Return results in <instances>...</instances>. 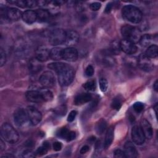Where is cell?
<instances>
[{"instance_id": "cell-1", "label": "cell", "mask_w": 158, "mask_h": 158, "mask_svg": "<svg viewBox=\"0 0 158 158\" xmlns=\"http://www.w3.org/2000/svg\"><path fill=\"white\" fill-rule=\"evenodd\" d=\"M122 14L125 19L133 23H139L143 18L141 11L133 5L125 6L122 8Z\"/></svg>"}, {"instance_id": "cell-2", "label": "cell", "mask_w": 158, "mask_h": 158, "mask_svg": "<svg viewBox=\"0 0 158 158\" xmlns=\"http://www.w3.org/2000/svg\"><path fill=\"white\" fill-rule=\"evenodd\" d=\"M57 73L58 75L59 84L63 86H66L71 84L75 76L73 68L67 64H65L64 66Z\"/></svg>"}, {"instance_id": "cell-3", "label": "cell", "mask_w": 158, "mask_h": 158, "mask_svg": "<svg viewBox=\"0 0 158 158\" xmlns=\"http://www.w3.org/2000/svg\"><path fill=\"white\" fill-rule=\"evenodd\" d=\"M1 135L5 141L10 144L15 143L19 138L17 131L8 123H4L1 125Z\"/></svg>"}, {"instance_id": "cell-4", "label": "cell", "mask_w": 158, "mask_h": 158, "mask_svg": "<svg viewBox=\"0 0 158 158\" xmlns=\"http://www.w3.org/2000/svg\"><path fill=\"white\" fill-rule=\"evenodd\" d=\"M121 33L124 39L130 40L134 43L138 42L141 36V32L138 28L128 25L122 27Z\"/></svg>"}, {"instance_id": "cell-5", "label": "cell", "mask_w": 158, "mask_h": 158, "mask_svg": "<svg viewBox=\"0 0 158 158\" xmlns=\"http://www.w3.org/2000/svg\"><path fill=\"white\" fill-rule=\"evenodd\" d=\"M66 31L61 28H56L49 34V43L52 46H57L65 43Z\"/></svg>"}, {"instance_id": "cell-6", "label": "cell", "mask_w": 158, "mask_h": 158, "mask_svg": "<svg viewBox=\"0 0 158 158\" xmlns=\"http://www.w3.org/2000/svg\"><path fill=\"white\" fill-rule=\"evenodd\" d=\"M28 120L27 111L22 108L17 109L14 113V121L17 126L23 127Z\"/></svg>"}, {"instance_id": "cell-7", "label": "cell", "mask_w": 158, "mask_h": 158, "mask_svg": "<svg viewBox=\"0 0 158 158\" xmlns=\"http://www.w3.org/2000/svg\"><path fill=\"white\" fill-rule=\"evenodd\" d=\"M28 121L33 125L39 123L42 119V115L40 110L33 106H28L26 109Z\"/></svg>"}, {"instance_id": "cell-8", "label": "cell", "mask_w": 158, "mask_h": 158, "mask_svg": "<svg viewBox=\"0 0 158 158\" xmlns=\"http://www.w3.org/2000/svg\"><path fill=\"white\" fill-rule=\"evenodd\" d=\"M39 81L41 85L46 88L52 87L56 83L55 77L53 73L51 71H46L43 72L41 75Z\"/></svg>"}, {"instance_id": "cell-9", "label": "cell", "mask_w": 158, "mask_h": 158, "mask_svg": "<svg viewBox=\"0 0 158 158\" xmlns=\"http://www.w3.org/2000/svg\"><path fill=\"white\" fill-rule=\"evenodd\" d=\"M131 138L134 143L137 145H141L145 141V136L140 126H134L131 131Z\"/></svg>"}, {"instance_id": "cell-10", "label": "cell", "mask_w": 158, "mask_h": 158, "mask_svg": "<svg viewBox=\"0 0 158 158\" xmlns=\"http://www.w3.org/2000/svg\"><path fill=\"white\" fill-rule=\"evenodd\" d=\"M139 67L146 72H150L153 69L154 65L150 58L148 57L145 54H141L137 60Z\"/></svg>"}, {"instance_id": "cell-11", "label": "cell", "mask_w": 158, "mask_h": 158, "mask_svg": "<svg viewBox=\"0 0 158 158\" xmlns=\"http://www.w3.org/2000/svg\"><path fill=\"white\" fill-rule=\"evenodd\" d=\"M121 50L127 54H133L137 51V47L135 44L128 40L123 39L120 42Z\"/></svg>"}, {"instance_id": "cell-12", "label": "cell", "mask_w": 158, "mask_h": 158, "mask_svg": "<svg viewBox=\"0 0 158 158\" xmlns=\"http://www.w3.org/2000/svg\"><path fill=\"white\" fill-rule=\"evenodd\" d=\"M78 57V51L73 47H69L63 49L62 59L69 62L75 61Z\"/></svg>"}, {"instance_id": "cell-13", "label": "cell", "mask_w": 158, "mask_h": 158, "mask_svg": "<svg viewBox=\"0 0 158 158\" xmlns=\"http://www.w3.org/2000/svg\"><path fill=\"white\" fill-rule=\"evenodd\" d=\"M79 40V35L78 33L74 30H67L66 31V35H65V45L72 47V46L75 45Z\"/></svg>"}, {"instance_id": "cell-14", "label": "cell", "mask_w": 158, "mask_h": 158, "mask_svg": "<svg viewBox=\"0 0 158 158\" xmlns=\"http://www.w3.org/2000/svg\"><path fill=\"white\" fill-rule=\"evenodd\" d=\"M35 57L41 62L46 61L50 57V51L44 46H40L35 50Z\"/></svg>"}, {"instance_id": "cell-15", "label": "cell", "mask_w": 158, "mask_h": 158, "mask_svg": "<svg viewBox=\"0 0 158 158\" xmlns=\"http://www.w3.org/2000/svg\"><path fill=\"white\" fill-rule=\"evenodd\" d=\"M26 98L28 101L31 102L41 103L44 101L42 93L40 91H28L26 93Z\"/></svg>"}, {"instance_id": "cell-16", "label": "cell", "mask_w": 158, "mask_h": 158, "mask_svg": "<svg viewBox=\"0 0 158 158\" xmlns=\"http://www.w3.org/2000/svg\"><path fill=\"white\" fill-rule=\"evenodd\" d=\"M123 151L126 157L135 158L138 156V151L134 144L130 141H127L125 144Z\"/></svg>"}, {"instance_id": "cell-17", "label": "cell", "mask_w": 158, "mask_h": 158, "mask_svg": "<svg viewBox=\"0 0 158 158\" xmlns=\"http://www.w3.org/2000/svg\"><path fill=\"white\" fill-rule=\"evenodd\" d=\"M6 19L11 20H18L22 17V14L20 10L15 7L7 8L6 9Z\"/></svg>"}, {"instance_id": "cell-18", "label": "cell", "mask_w": 158, "mask_h": 158, "mask_svg": "<svg viewBox=\"0 0 158 158\" xmlns=\"http://www.w3.org/2000/svg\"><path fill=\"white\" fill-rule=\"evenodd\" d=\"M140 127L143 131L145 138L147 139H151L153 135V131L149 122L146 119H143L141 122Z\"/></svg>"}, {"instance_id": "cell-19", "label": "cell", "mask_w": 158, "mask_h": 158, "mask_svg": "<svg viewBox=\"0 0 158 158\" xmlns=\"http://www.w3.org/2000/svg\"><path fill=\"white\" fill-rule=\"evenodd\" d=\"M41 62L36 57L31 58L28 62V69L31 73H36L42 69Z\"/></svg>"}, {"instance_id": "cell-20", "label": "cell", "mask_w": 158, "mask_h": 158, "mask_svg": "<svg viewBox=\"0 0 158 158\" xmlns=\"http://www.w3.org/2000/svg\"><path fill=\"white\" fill-rule=\"evenodd\" d=\"M92 99L91 94L88 93H82L77 94L74 99V103L77 106L82 105L89 101Z\"/></svg>"}, {"instance_id": "cell-21", "label": "cell", "mask_w": 158, "mask_h": 158, "mask_svg": "<svg viewBox=\"0 0 158 158\" xmlns=\"http://www.w3.org/2000/svg\"><path fill=\"white\" fill-rule=\"evenodd\" d=\"M22 18L25 22L28 24L33 23L37 20L36 11H33L32 10H27L22 13Z\"/></svg>"}, {"instance_id": "cell-22", "label": "cell", "mask_w": 158, "mask_h": 158, "mask_svg": "<svg viewBox=\"0 0 158 158\" xmlns=\"http://www.w3.org/2000/svg\"><path fill=\"white\" fill-rule=\"evenodd\" d=\"M37 20L40 22H46L49 20L51 14L50 12L44 9H39L36 11Z\"/></svg>"}, {"instance_id": "cell-23", "label": "cell", "mask_w": 158, "mask_h": 158, "mask_svg": "<svg viewBox=\"0 0 158 158\" xmlns=\"http://www.w3.org/2000/svg\"><path fill=\"white\" fill-rule=\"evenodd\" d=\"M114 129L113 127H110L106 134L105 136V140H104V146L105 149H107L112 144L113 139H114Z\"/></svg>"}, {"instance_id": "cell-24", "label": "cell", "mask_w": 158, "mask_h": 158, "mask_svg": "<svg viewBox=\"0 0 158 158\" xmlns=\"http://www.w3.org/2000/svg\"><path fill=\"white\" fill-rule=\"evenodd\" d=\"M63 49L60 48L56 47L50 51V58L52 60H57L62 59Z\"/></svg>"}, {"instance_id": "cell-25", "label": "cell", "mask_w": 158, "mask_h": 158, "mask_svg": "<svg viewBox=\"0 0 158 158\" xmlns=\"http://www.w3.org/2000/svg\"><path fill=\"white\" fill-rule=\"evenodd\" d=\"M139 43L143 47H147L152 45L153 42V36L149 34H145L141 36Z\"/></svg>"}, {"instance_id": "cell-26", "label": "cell", "mask_w": 158, "mask_h": 158, "mask_svg": "<svg viewBox=\"0 0 158 158\" xmlns=\"http://www.w3.org/2000/svg\"><path fill=\"white\" fill-rule=\"evenodd\" d=\"M109 51L111 54H114V55L119 54L121 51L120 42H118L117 40L112 41L110 44Z\"/></svg>"}, {"instance_id": "cell-27", "label": "cell", "mask_w": 158, "mask_h": 158, "mask_svg": "<svg viewBox=\"0 0 158 158\" xmlns=\"http://www.w3.org/2000/svg\"><path fill=\"white\" fill-rule=\"evenodd\" d=\"M158 47L156 44H152L148 46L146 51L145 55L149 58H155L157 56Z\"/></svg>"}, {"instance_id": "cell-28", "label": "cell", "mask_w": 158, "mask_h": 158, "mask_svg": "<svg viewBox=\"0 0 158 158\" xmlns=\"http://www.w3.org/2000/svg\"><path fill=\"white\" fill-rule=\"evenodd\" d=\"M49 149H50V144L48 142L45 141L43 143V144L41 146L39 147L36 149V152H35V155L38 156H43L48 152V151Z\"/></svg>"}, {"instance_id": "cell-29", "label": "cell", "mask_w": 158, "mask_h": 158, "mask_svg": "<svg viewBox=\"0 0 158 158\" xmlns=\"http://www.w3.org/2000/svg\"><path fill=\"white\" fill-rule=\"evenodd\" d=\"M107 128V122L104 119H100L96 125L95 130L98 135L102 134Z\"/></svg>"}, {"instance_id": "cell-30", "label": "cell", "mask_w": 158, "mask_h": 158, "mask_svg": "<svg viewBox=\"0 0 158 158\" xmlns=\"http://www.w3.org/2000/svg\"><path fill=\"white\" fill-rule=\"evenodd\" d=\"M122 104V98H121L120 96H117L114 99H113L112 103H111V107L112 109H115L117 110H118Z\"/></svg>"}, {"instance_id": "cell-31", "label": "cell", "mask_w": 158, "mask_h": 158, "mask_svg": "<svg viewBox=\"0 0 158 158\" xmlns=\"http://www.w3.org/2000/svg\"><path fill=\"white\" fill-rule=\"evenodd\" d=\"M65 65V63L63 62H53L49 64L48 67L49 69L54 70L56 73H57Z\"/></svg>"}, {"instance_id": "cell-32", "label": "cell", "mask_w": 158, "mask_h": 158, "mask_svg": "<svg viewBox=\"0 0 158 158\" xmlns=\"http://www.w3.org/2000/svg\"><path fill=\"white\" fill-rule=\"evenodd\" d=\"M83 87L88 91H94L96 88V83L94 80H91L86 81Z\"/></svg>"}, {"instance_id": "cell-33", "label": "cell", "mask_w": 158, "mask_h": 158, "mask_svg": "<svg viewBox=\"0 0 158 158\" xmlns=\"http://www.w3.org/2000/svg\"><path fill=\"white\" fill-rule=\"evenodd\" d=\"M69 132H70V130H68L67 128L64 127V128H62L58 130V131L57 132V135L59 138H60L62 139H65L67 140V137L69 134Z\"/></svg>"}, {"instance_id": "cell-34", "label": "cell", "mask_w": 158, "mask_h": 158, "mask_svg": "<svg viewBox=\"0 0 158 158\" xmlns=\"http://www.w3.org/2000/svg\"><path fill=\"white\" fill-rule=\"evenodd\" d=\"M42 93L43 99L44 101H50L53 98V94L48 89H43L40 91Z\"/></svg>"}, {"instance_id": "cell-35", "label": "cell", "mask_w": 158, "mask_h": 158, "mask_svg": "<svg viewBox=\"0 0 158 158\" xmlns=\"http://www.w3.org/2000/svg\"><path fill=\"white\" fill-rule=\"evenodd\" d=\"M99 87L102 92L106 91L108 88V82L105 78H101L99 80Z\"/></svg>"}, {"instance_id": "cell-36", "label": "cell", "mask_w": 158, "mask_h": 158, "mask_svg": "<svg viewBox=\"0 0 158 158\" xmlns=\"http://www.w3.org/2000/svg\"><path fill=\"white\" fill-rule=\"evenodd\" d=\"M133 108L136 112L139 113L143 110L144 104L141 102H136L133 104Z\"/></svg>"}, {"instance_id": "cell-37", "label": "cell", "mask_w": 158, "mask_h": 158, "mask_svg": "<svg viewBox=\"0 0 158 158\" xmlns=\"http://www.w3.org/2000/svg\"><path fill=\"white\" fill-rule=\"evenodd\" d=\"M6 61V55L4 50L1 48L0 49V66L2 67Z\"/></svg>"}, {"instance_id": "cell-38", "label": "cell", "mask_w": 158, "mask_h": 158, "mask_svg": "<svg viewBox=\"0 0 158 158\" xmlns=\"http://www.w3.org/2000/svg\"><path fill=\"white\" fill-rule=\"evenodd\" d=\"M35 153H34L31 149H26L25 150L23 153L22 156L23 157H26V158H31V157H35Z\"/></svg>"}, {"instance_id": "cell-39", "label": "cell", "mask_w": 158, "mask_h": 158, "mask_svg": "<svg viewBox=\"0 0 158 158\" xmlns=\"http://www.w3.org/2000/svg\"><path fill=\"white\" fill-rule=\"evenodd\" d=\"M114 156L116 158H125V155L124 153V151H122L121 149H116L114 151Z\"/></svg>"}, {"instance_id": "cell-40", "label": "cell", "mask_w": 158, "mask_h": 158, "mask_svg": "<svg viewBox=\"0 0 158 158\" xmlns=\"http://www.w3.org/2000/svg\"><path fill=\"white\" fill-rule=\"evenodd\" d=\"M94 68L91 65H89L85 70V74L88 77H91L94 74Z\"/></svg>"}, {"instance_id": "cell-41", "label": "cell", "mask_w": 158, "mask_h": 158, "mask_svg": "<svg viewBox=\"0 0 158 158\" xmlns=\"http://www.w3.org/2000/svg\"><path fill=\"white\" fill-rule=\"evenodd\" d=\"M101 4L98 2H93L89 5V7L92 10H98L101 8Z\"/></svg>"}, {"instance_id": "cell-42", "label": "cell", "mask_w": 158, "mask_h": 158, "mask_svg": "<svg viewBox=\"0 0 158 158\" xmlns=\"http://www.w3.org/2000/svg\"><path fill=\"white\" fill-rule=\"evenodd\" d=\"M77 112L76 110H72V111L69 113V115H68V117H67V120H68V122H73V121L74 120V119H75L76 115H77Z\"/></svg>"}, {"instance_id": "cell-43", "label": "cell", "mask_w": 158, "mask_h": 158, "mask_svg": "<svg viewBox=\"0 0 158 158\" xmlns=\"http://www.w3.org/2000/svg\"><path fill=\"white\" fill-rule=\"evenodd\" d=\"M53 149L56 151H59L62 149V144L60 142H55L52 145Z\"/></svg>"}, {"instance_id": "cell-44", "label": "cell", "mask_w": 158, "mask_h": 158, "mask_svg": "<svg viewBox=\"0 0 158 158\" xmlns=\"http://www.w3.org/2000/svg\"><path fill=\"white\" fill-rule=\"evenodd\" d=\"M75 138H76V133H75V132L73 131H70L69 136H68L67 139V141H70L72 140H73Z\"/></svg>"}, {"instance_id": "cell-45", "label": "cell", "mask_w": 158, "mask_h": 158, "mask_svg": "<svg viewBox=\"0 0 158 158\" xmlns=\"http://www.w3.org/2000/svg\"><path fill=\"white\" fill-rule=\"evenodd\" d=\"M89 150V147L88 145H85V146H83L81 148V149H80V154H85V153L87 152Z\"/></svg>"}, {"instance_id": "cell-46", "label": "cell", "mask_w": 158, "mask_h": 158, "mask_svg": "<svg viewBox=\"0 0 158 158\" xmlns=\"http://www.w3.org/2000/svg\"><path fill=\"white\" fill-rule=\"evenodd\" d=\"M112 3H108L106 7V9H105V12H107V13H109L111 10H112Z\"/></svg>"}, {"instance_id": "cell-47", "label": "cell", "mask_w": 158, "mask_h": 158, "mask_svg": "<svg viewBox=\"0 0 158 158\" xmlns=\"http://www.w3.org/2000/svg\"><path fill=\"white\" fill-rule=\"evenodd\" d=\"M0 149H1V151H3L5 149V148H6V145H5V143H4V141H2V139H1L0 140Z\"/></svg>"}, {"instance_id": "cell-48", "label": "cell", "mask_w": 158, "mask_h": 158, "mask_svg": "<svg viewBox=\"0 0 158 158\" xmlns=\"http://www.w3.org/2000/svg\"><path fill=\"white\" fill-rule=\"evenodd\" d=\"M153 88H154V89L156 91H158V81L157 80H156V81L154 82V85H153Z\"/></svg>"}, {"instance_id": "cell-49", "label": "cell", "mask_w": 158, "mask_h": 158, "mask_svg": "<svg viewBox=\"0 0 158 158\" xmlns=\"http://www.w3.org/2000/svg\"><path fill=\"white\" fill-rule=\"evenodd\" d=\"M4 157H5V158H10V157H14V156L13 155H12V154H5V155L1 156V158H4Z\"/></svg>"}]
</instances>
